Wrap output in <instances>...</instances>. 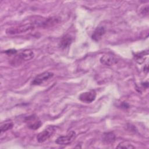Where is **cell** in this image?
<instances>
[{
    "instance_id": "6da1fadb",
    "label": "cell",
    "mask_w": 149,
    "mask_h": 149,
    "mask_svg": "<svg viewBox=\"0 0 149 149\" xmlns=\"http://www.w3.org/2000/svg\"><path fill=\"white\" fill-rule=\"evenodd\" d=\"M33 24H25L16 27H10L6 30V33L9 35H16L29 32L34 29Z\"/></svg>"
},
{
    "instance_id": "7a4b0ae2",
    "label": "cell",
    "mask_w": 149,
    "mask_h": 149,
    "mask_svg": "<svg viewBox=\"0 0 149 149\" xmlns=\"http://www.w3.org/2000/svg\"><path fill=\"white\" fill-rule=\"evenodd\" d=\"M76 134L74 131L69 132L65 136H61L58 137L55 143L59 145H67L71 143L76 138Z\"/></svg>"
},
{
    "instance_id": "3957f363",
    "label": "cell",
    "mask_w": 149,
    "mask_h": 149,
    "mask_svg": "<svg viewBox=\"0 0 149 149\" xmlns=\"http://www.w3.org/2000/svg\"><path fill=\"white\" fill-rule=\"evenodd\" d=\"M34 54L31 50L26 49L19 53L16 56L14 61L19 64L20 63H22L23 62L27 61L31 59L34 57Z\"/></svg>"
},
{
    "instance_id": "277c9868",
    "label": "cell",
    "mask_w": 149,
    "mask_h": 149,
    "mask_svg": "<svg viewBox=\"0 0 149 149\" xmlns=\"http://www.w3.org/2000/svg\"><path fill=\"white\" fill-rule=\"evenodd\" d=\"M54 73L49 72H45L42 73H40L36 76V77L32 81L31 84L33 85H40L44 82L47 81L50 78L52 77Z\"/></svg>"
},
{
    "instance_id": "5b68a950",
    "label": "cell",
    "mask_w": 149,
    "mask_h": 149,
    "mask_svg": "<svg viewBox=\"0 0 149 149\" xmlns=\"http://www.w3.org/2000/svg\"><path fill=\"white\" fill-rule=\"evenodd\" d=\"M54 129L52 127H48L42 132L39 133L37 136V140L39 143H43L49 139L54 132Z\"/></svg>"
},
{
    "instance_id": "8992f818",
    "label": "cell",
    "mask_w": 149,
    "mask_h": 149,
    "mask_svg": "<svg viewBox=\"0 0 149 149\" xmlns=\"http://www.w3.org/2000/svg\"><path fill=\"white\" fill-rule=\"evenodd\" d=\"M26 121L27 123V126L32 130L38 129L42 125L41 122L38 119V118L34 115L27 117Z\"/></svg>"
},
{
    "instance_id": "52a82bcc",
    "label": "cell",
    "mask_w": 149,
    "mask_h": 149,
    "mask_svg": "<svg viewBox=\"0 0 149 149\" xmlns=\"http://www.w3.org/2000/svg\"><path fill=\"white\" fill-rule=\"evenodd\" d=\"M96 98V93L93 91H86L81 93L79 97V100L86 103H91L95 100Z\"/></svg>"
},
{
    "instance_id": "ba28073f",
    "label": "cell",
    "mask_w": 149,
    "mask_h": 149,
    "mask_svg": "<svg viewBox=\"0 0 149 149\" xmlns=\"http://www.w3.org/2000/svg\"><path fill=\"white\" fill-rule=\"evenodd\" d=\"M102 64L106 66H111L116 62V59L111 55H104L100 58Z\"/></svg>"
},
{
    "instance_id": "9c48e42d",
    "label": "cell",
    "mask_w": 149,
    "mask_h": 149,
    "mask_svg": "<svg viewBox=\"0 0 149 149\" xmlns=\"http://www.w3.org/2000/svg\"><path fill=\"white\" fill-rule=\"evenodd\" d=\"M105 33V28L103 26H99L95 29L92 34V39L95 41H98Z\"/></svg>"
},
{
    "instance_id": "30bf717a",
    "label": "cell",
    "mask_w": 149,
    "mask_h": 149,
    "mask_svg": "<svg viewBox=\"0 0 149 149\" xmlns=\"http://www.w3.org/2000/svg\"><path fill=\"white\" fill-rule=\"evenodd\" d=\"M72 40L70 36H65L61 40L59 43V47L62 49H65L68 47L70 45V44L72 43Z\"/></svg>"
},
{
    "instance_id": "8fae6325",
    "label": "cell",
    "mask_w": 149,
    "mask_h": 149,
    "mask_svg": "<svg viewBox=\"0 0 149 149\" xmlns=\"http://www.w3.org/2000/svg\"><path fill=\"white\" fill-rule=\"evenodd\" d=\"M103 139L107 143H112L115 140V135L112 133H106L104 134Z\"/></svg>"
},
{
    "instance_id": "7c38bea8",
    "label": "cell",
    "mask_w": 149,
    "mask_h": 149,
    "mask_svg": "<svg viewBox=\"0 0 149 149\" xmlns=\"http://www.w3.org/2000/svg\"><path fill=\"white\" fill-rule=\"evenodd\" d=\"M13 127V123L12 122H6L1 126V132H5L6 131L12 129Z\"/></svg>"
},
{
    "instance_id": "4fadbf2b",
    "label": "cell",
    "mask_w": 149,
    "mask_h": 149,
    "mask_svg": "<svg viewBox=\"0 0 149 149\" xmlns=\"http://www.w3.org/2000/svg\"><path fill=\"white\" fill-rule=\"evenodd\" d=\"M116 148H128V149H132V148H135V147L133 146L132 144H131L130 143L127 141H123L120 143L117 146Z\"/></svg>"
},
{
    "instance_id": "5bb4252c",
    "label": "cell",
    "mask_w": 149,
    "mask_h": 149,
    "mask_svg": "<svg viewBox=\"0 0 149 149\" xmlns=\"http://www.w3.org/2000/svg\"><path fill=\"white\" fill-rule=\"evenodd\" d=\"M16 52V50H14V49H10V50H8V51H5V53L9 55V54H15Z\"/></svg>"
}]
</instances>
